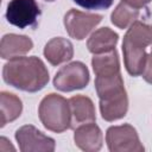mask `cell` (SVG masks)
Returning <instances> with one entry per match:
<instances>
[{
    "label": "cell",
    "mask_w": 152,
    "mask_h": 152,
    "mask_svg": "<svg viewBox=\"0 0 152 152\" xmlns=\"http://www.w3.org/2000/svg\"><path fill=\"white\" fill-rule=\"evenodd\" d=\"M2 78L19 90L36 93L48 84L49 71L44 62L36 56L15 57L4 65Z\"/></svg>",
    "instance_id": "cell-1"
},
{
    "label": "cell",
    "mask_w": 152,
    "mask_h": 152,
    "mask_svg": "<svg viewBox=\"0 0 152 152\" xmlns=\"http://www.w3.org/2000/svg\"><path fill=\"white\" fill-rule=\"evenodd\" d=\"M95 89L100 99L101 116L106 121L122 119L128 110V96L120 74L95 77Z\"/></svg>",
    "instance_id": "cell-2"
},
{
    "label": "cell",
    "mask_w": 152,
    "mask_h": 152,
    "mask_svg": "<svg viewBox=\"0 0 152 152\" xmlns=\"http://www.w3.org/2000/svg\"><path fill=\"white\" fill-rule=\"evenodd\" d=\"M38 116L48 131L62 133L69 129L71 122L69 100L55 93L48 94L39 103Z\"/></svg>",
    "instance_id": "cell-3"
},
{
    "label": "cell",
    "mask_w": 152,
    "mask_h": 152,
    "mask_svg": "<svg viewBox=\"0 0 152 152\" xmlns=\"http://www.w3.org/2000/svg\"><path fill=\"white\" fill-rule=\"evenodd\" d=\"M90 80L87 65L80 61L71 62L62 66L53 77V87L64 93L83 89Z\"/></svg>",
    "instance_id": "cell-4"
},
{
    "label": "cell",
    "mask_w": 152,
    "mask_h": 152,
    "mask_svg": "<svg viewBox=\"0 0 152 152\" xmlns=\"http://www.w3.org/2000/svg\"><path fill=\"white\" fill-rule=\"evenodd\" d=\"M106 142L110 152H142L145 150L137 129L129 124L110 126L106 132Z\"/></svg>",
    "instance_id": "cell-5"
},
{
    "label": "cell",
    "mask_w": 152,
    "mask_h": 152,
    "mask_svg": "<svg viewBox=\"0 0 152 152\" xmlns=\"http://www.w3.org/2000/svg\"><path fill=\"white\" fill-rule=\"evenodd\" d=\"M42 11L36 0H11L6 10L7 21L19 28L36 27Z\"/></svg>",
    "instance_id": "cell-6"
},
{
    "label": "cell",
    "mask_w": 152,
    "mask_h": 152,
    "mask_svg": "<svg viewBox=\"0 0 152 152\" xmlns=\"http://www.w3.org/2000/svg\"><path fill=\"white\" fill-rule=\"evenodd\" d=\"M15 140L21 152H52L56 142L32 125H24L15 131Z\"/></svg>",
    "instance_id": "cell-7"
},
{
    "label": "cell",
    "mask_w": 152,
    "mask_h": 152,
    "mask_svg": "<svg viewBox=\"0 0 152 152\" xmlns=\"http://www.w3.org/2000/svg\"><path fill=\"white\" fill-rule=\"evenodd\" d=\"M102 15L96 13H87L75 8L69 10L63 19L68 34L77 40L84 39L91 30L102 21Z\"/></svg>",
    "instance_id": "cell-8"
},
{
    "label": "cell",
    "mask_w": 152,
    "mask_h": 152,
    "mask_svg": "<svg viewBox=\"0 0 152 152\" xmlns=\"http://www.w3.org/2000/svg\"><path fill=\"white\" fill-rule=\"evenodd\" d=\"M69 106H70V128L75 129L81 125L95 122L96 114H95V107L90 97L84 95H75L69 99Z\"/></svg>",
    "instance_id": "cell-9"
},
{
    "label": "cell",
    "mask_w": 152,
    "mask_h": 152,
    "mask_svg": "<svg viewBox=\"0 0 152 152\" xmlns=\"http://www.w3.org/2000/svg\"><path fill=\"white\" fill-rule=\"evenodd\" d=\"M75 145L86 152H97L102 147L103 135L100 127L94 124H84L75 128L74 132Z\"/></svg>",
    "instance_id": "cell-10"
},
{
    "label": "cell",
    "mask_w": 152,
    "mask_h": 152,
    "mask_svg": "<svg viewBox=\"0 0 152 152\" xmlns=\"http://www.w3.org/2000/svg\"><path fill=\"white\" fill-rule=\"evenodd\" d=\"M33 48V42L24 34L7 33L1 38L0 56L4 59H12L27 53Z\"/></svg>",
    "instance_id": "cell-11"
},
{
    "label": "cell",
    "mask_w": 152,
    "mask_h": 152,
    "mask_svg": "<svg viewBox=\"0 0 152 152\" xmlns=\"http://www.w3.org/2000/svg\"><path fill=\"white\" fill-rule=\"evenodd\" d=\"M44 57L51 65H59L74 57V46L70 40L63 37L50 39L44 46Z\"/></svg>",
    "instance_id": "cell-12"
},
{
    "label": "cell",
    "mask_w": 152,
    "mask_h": 152,
    "mask_svg": "<svg viewBox=\"0 0 152 152\" xmlns=\"http://www.w3.org/2000/svg\"><path fill=\"white\" fill-rule=\"evenodd\" d=\"M118 42L119 36L116 32H114L109 27H101L91 33L87 42V48L89 52L97 55L114 50Z\"/></svg>",
    "instance_id": "cell-13"
},
{
    "label": "cell",
    "mask_w": 152,
    "mask_h": 152,
    "mask_svg": "<svg viewBox=\"0 0 152 152\" xmlns=\"http://www.w3.org/2000/svg\"><path fill=\"white\" fill-rule=\"evenodd\" d=\"M122 43L128 44L137 49L145 50L152 44V25L142 21H134L124 36Z\"/></svg>",
    "instance_id": "cell-14"
},
{
    "label": "cell",
    "mask_w": 152,
    "mask_h": 152,
    "mask_svg": "<svg viewBox=\"0 0 152 152\" xmlns=\"http://www.w3.org/2000/svg\"><path fill=\"white\" fill-rule=\"evenodd\" d=\"M91 66L95 76L99 77L120 74V61L118 51L114 49L108 52L94 55L91 58Z\"/></svg>",
    "instance_id": "cell-15"
},
{
    "label": "cell",
    "mask_w": 152,
    "mask_h": 152,
    "mask_svg": "<svg viewBox=\"0 0 152 152\" xmlns=\"http://www.w3.org/2000/svg\"><path fill=\"white\" fill-rule=\"evenodd\" d=\"M122 53H124V63L127 72L134 77L140 76L146 65V59H147L146 51L122 43Z\"/></svg>",
    "instance_id": "cell-16"
},
{
    "label": "cell",
    "mask_w": 152,
    "mask_h": 152,
    "mask_svg": "<svg viewBox=\"0 0 152 152\" xmlns=\"http://www.w3.org/2000/svg\"><path fill=\"white\" fill-rule=\"evenodd\" d=\"M21 112H23V102L15 94H12L8 91L0 93V114H1L0 126L1 127L18 119Z\"/></svg>",
    "instance_id": "cell-17"
},
{
    "label": "cell",
    "mask_w": 152,
    "mask_h": 152,
    "mask_svg": "<svg viewBox=\"0 0 152 152\" xmlns=\"http://www.w3.org/2000/svg\"><path fill=\"white\" fill-rule=\"evenodd\" d=\"M140 10L126 0H121L110 14V21L116 27L124 30L129 27L134 21L138 20Z\"/></svg>",
    "instance_id": "cell-18"
},
{
    "label": "cell",
    "mask_w": 152,
    "mask_h": 152,
    "mask_svg": "<svg viewBox=\"0 0 152 152\" xmlns=\"http://www.w3.org/2000/svg\"><path fill=\"white\" fill-rule=\"evenodd\" d=\"M76 5L86 10H107L113 5L114 0H72Z\"/></svg>",
    "instance_id": "cell-19"
},
{
    "label": "cell",
    "mask_w": 152,
    "mask_h": 152,
    "mask_svg": "<svg viewBox=\"0 0 152 152\" xmlns=\"http://www.w3.org/2000/svg\"><path fill=\"white\" fill-rule=\"evenodd\" d=\"M141 76H142V78H144L147 83L152 84V56H151V55H150V56L147 55L146 65H145V69H144Z\"/></svg>",
    "instance_id": "cell-20"
},
{
    "label": "cell",
    "mask_w": 152,
    "mask_h": 152,
    "mask_svg": "<svg viewBox=\"0 0 152 152\" xmlns=\"http://www.w3.org/2000/svg\"><path fill=\"white\" fill-rule=\"evenodd\" d=\"M126 1H128L129 4H132L133 6H135V7H138V8H144L147 4H150L152 0H126Z\"/></svg>",
    "instance_id": "cell-21"
},
{
    "label": "cell",
    "mask_w": 152,
    "mask_h": 152,
    "mask_svg": "<svg viewBox=\"0 0 152 152\" xmlns=\"http://www.w3.org/2000/svg\"><path fill=\"white\" fill-rule=\"evenodd\" d=\"M45 1H49V2H52V1H55V0H45Z\"/></svg>",
    "instance_id": "cell-22"
},
{
    "label": "cell",
    "mask_w": 152,
    "mask_h": 152,
    "mask_svg": "<svg viewBox=\"0 0 152 152\" xmlns=\"http://www.w3.org/2000/svg\"><path fill=\"white\" fill-rule=\"evenodd\" d=\"M151 56H152V50H151Z\"/></svg>",
    "instance_id": "cell-23"
}]
</instances>
